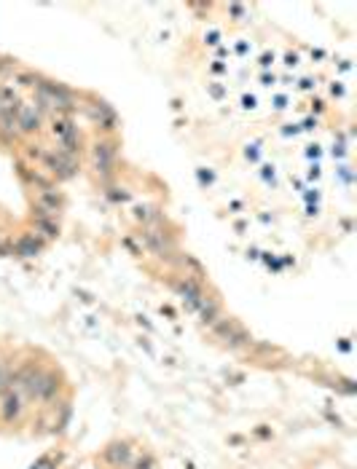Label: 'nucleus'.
Listing matches in <instances>:
<instances>
[{"label":"nucleus","instance_id":"1","mask_svg":"<svg viewBox=\"0 0 357 469\" xmlns=\"http://www.w3.org/2000/svg\"><path fill=\"white\" fill-rule=\"evenodd\" d=\"M213 332L218 335L220 341H226L231 349H245L252 343V338H250V332L237 322V319H226V317H220L218 322L213 325Z\"/></svg>","mask_w":357,"mask_h":469},{"label":"nucleus","instance_id":"2","mask_svg":"<svg viewBox=\"0 0 357 469\" xmlns=\"http://www.w3.org/2000/svg\"><path fill=\"white\" fill-rule=\"evenodd\" d=\"M172 290L188 304V308L193 311H199V306L204 304V290H202V284H199V279H193V276H180V279H175L172 282Z\"/></svg>","mask_w":357,"mask_h":469},{"label":"nucleus","instance_id":"3","mask_svg":"<svg viewBox=\"0 0 357 469\" xmlns=\"http://www.w3.org/2000/svg\"><path fill=\"white\" fill-rule=\"evenodd\" d=\"M91 159H94L97 174H102L108 180L113 174V164H116V142L113 139H97L91 148Z\"/></svg>","mask_w":357,"mask_h":469},{"label":"nucleus","instance_id":"4","mask_svg":"<svg viewBox=\"0 0 357 469\" xmlns=\"http://www.w3.org/2000/svg\"><path fill=\"white\" fill-rule=\"evenodd\" d=\"M41 164L46 166V172L56 177V180H70V177H76V172H78V161H73V159H67V156H62V153H56V150H49L46 156H43V161Z\"/></svg>","mask_w":357,"mask_h":469},{"label":"nucleus","instance_id":"5","mask_svg":"<svg viewBox=\"0 0 357 469\" xmlns=\"http://www.w3.org/2000/svg\"><path fill=\"white\" fill-rule=\"evenodd\" d=\"M25 402H28V400H25L19 391H14V389L3 391V394H0V418H3L6 424L22 421V415H25Z\"/></svg>","mask_w":357,"mask_h":469},{"label":"nucleus","instance_id":"6","mask_svg":"<svg viewBox=\"0 0 357 469\" xmlns=\"http://www.w3.org/2000/svg\"><path fill=\"white\" fill-rule=\"evenodd\" d=\"M105 461L113 469H127L135 461V448L129 440H116L105 448Z\"/></svg>","mask_w":357,"mask_h":469},{"label":"nucleus","instance_id":"7","mask_svg":"<svg viewBox=\"0 0 357 469\" xmlns=\"http://www.w3.org/2000/svg\"><path fill=\"white\" fill-rule=\"evenodd\" d=\"M41 124H43V118H41V113L35 111L32 105H22L19 113H17V129H19V135H38L41 132Z\"/></svg>","mask_w":357,"mask_h":469},{"label":"nucleus","instance_id":"8","mask_svg":"<svg viewBox=\"0 0 357 469\" xmlns=\"http://www.w3.org/2000/svg\"><path fill=\"white\" fill-rule=\"evenodd\" d=\"M41 249H43V239L32 231V233H25V236H19L17 242H14V255L17 258H25V260H30V258H38L41 255Z\"/></svg>","mask_w":357,"mask_h":469},{"label":"nucleus","instance_id":"9","mask_svg":"<svg viewBox=\"0 0 357 469\" xmlns=\"http://www.w3.org/2000/svg\"><path fill=\"white\" fill-rule=\"evenodd\" d=\"M59 389H62V376L56 370H46V378H43V387H41V394H38V402L41 405L54 402Z\"/></svg>","mask_w":357,"mask_h":469},{"label":"nucleus","instance_id":"10","mask_svg":"<svg viewBox=\"0 0 357 469\" xmlns=\"http://www.w3.org/2000/svg\"><path fill=\"white\" fill-rule=\"evenodd\" d=\"M62 201H65L62 194L56 191L54 185H49V188H41V191H38V196H35V201H32V204H38V207H43V209H49V212L59 215Z\"/></svg>","mask_w":357,"mask_h":469},{"label":"nucleus","instance_id":"11","mask_svg":"<svg viewBox=\"0 0 357 469\" xmlns=\"http://www.w3.org/2000/svg\"><path fill=\"white\" fill-rule=\"evenodd\" d=\"M199 317H202V322L204 325H215L220 317V304L215 301V298H204V304L199 306Z\"/></svg>","mask_w":357,"mask_h":469},{"label":"nucleus","instance_id":"12","mask_svg":"<svg viewBox=\"0 0 357 469\" xmlns=\"http://www.w3.org/2000/svg\"><path fill=\"white\" fill-rule=\"evenodd\" d=\"M91 118H94L105 132H113V129H116V113L110 111L108 105H94V108H91Z\"/></svg>","mask_w":357,"mask_h":469},{"label":"nucleus","instance_id":"13","mask_svg":"<svg viewBox=\"0 0 357 469\" xmlns=\"http://www.w3.org/2000/svg\"><path fill=\"white\" fill-rule=\"evenodd\" d=\"M32 228H35V233L41 236H46V239H56L59 236V222L56 218H32Z\"/></svg>","mask_w":357,"mask_h":469},{"label":"nucleus","instance_id":"14","mask_svg":"<svg viewBox=\"0 0 357 469\" xmlns=\"http://www.w3.org/2000/svg\"><path fill=\"white\" fill-rule=\"evenodd\" d=\"M78 129L73 126V121L67 118V115H56L54 118V124H52V135L56 137V142L59 139H65V137H70V135H76Z\"/></svg>","mask_w":357,"mask_h":469},{"label":"nucleus","instance_id":"15","mask_svg":"<svg viewBox=\"0 0 357 469\" xmlns=\"http://www.w3.org/2000/svg\"><path fill=\"white\" fill-rule=\"evenodd\" d=\"M56 408H59V418L54 421V432H62L65 424L70 421V402H62V405H56Z\"/></svg>","mask_w":357,"mask_h":469},{"label":"nucleus","instance_id":"16","mask_svg":"<svg viewBox=\"0 0 357 469\" xmlns=\"http://www.w3.org/2000/svg\"><path fill=\"white\" fill-rule=\"evenodd\" d=\"M127 469H156V459L151 453H142L140 459H135Z\"/></svg>","mask_w":357,"mask_h":469},{"label":"nucleus","instance_id":"17","mask_svg":"<svg viewBox=\"0 0 357 469\" xmlns=\"http://www.w3.org/2000/svg\"><path fill=\"white\" fill-rule=\"evenodd\" d=\"M17 83H19V86L35 89V86H38V76H32V73H17Z\"/></svg>","mask_w":357,"mask_h":469},{"label":"nucleus","instance_id":"18","mask_svg":"<svg viewBox=\"0 0 357 469\" xmlns=\"http://www.w3.org/2000/svg\"><path fill=\"white\" fill-rule=\"evenodd\" d=\"M8 370H11V367H8V362H3V359H0V394H3V391H8Z\"/></svg>","mask_w":357,"mask_h":469},{"label":"nucleus","instance_id":"19","mask_svg":"<svg viewBox=\"0 0 357 469\" xmlns=\"http://www.w3.org/2000/svg\"><path fill=\"white\" fill-rule=\"evenodd\" d=\"M32 469H56V459L54 456H41L38 464H32Z\"/></svg>","mask_w":357,"mask_h":469},{"label":"nucleus","instance_id":"20","mask_svg":"<svg viewBox=\"0 0 357 469\" xmlns=\"http://www.w3.org/2000/svg\"><path fill=\"white\" fill-rule=\"evenodd\" d=\"M8 255H14V242L0 239V258H8Z\"/></svg>","mask_w":357,"mask_h":469},{"label":"nucleus","instance_id":"21","mask_svg":"<svg viewBox=\"0 0 357 469\" xmlns=\"http://www.w3.org/2000/svg\"><path fill=\"white\" fill-rule=\"evenodd\" d=\"M8 73H14V65H11L8 59H0V78L8 76Z\"/></svg>","mask_w":357,"mask_h":469}]
</instances>
